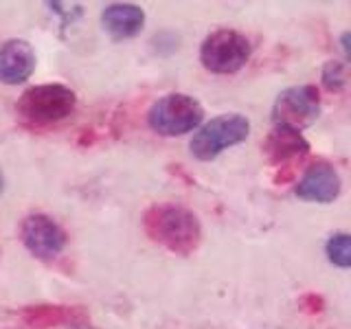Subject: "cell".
<instances>
[{
	"instance_id": "obj_1",
	"label": "cell",
	"mask_w": 351,
	"mask_h": 329,
	"mask_svg": "<svg viewBox=\"0 0 351 329\" xmlns=\"http://www.w3.org/2000/svg\"><path fill=\"white\" fill-rule=\"evenodd\" d=\"M145 228L158 244L178 255H189L200 244V222L197 217L176 204L154 206L145 213Z\"/></svg>"
},
{
	"instance_id": "obj_2",
	"label": "cell",
	"mask_w": 351,
	"mask_h": 329,
	"mask_svg": "<svg viewBox=\"0 0 351 329\" xmlns=\"http://www.w3.org/2000/svg\"><path fill=\"white\" fill-rule=\"evenodd\" d=\"M204 110L189 95L173 93L158 99L149 110V125L162 136H180L202 123Z\"/></svg>"
},
{
	"instance_id": "obj_3",
	"label": "cell",
	"mask_w": 351,
	"mask_h": 329,
	"mask_svg": "<svg viewBox=\"0 0 351 329\" xmlns=\"http://www.w3.org/2000/svg\"><path fill=\"white\" fill-rule=\"evenodd\" d=\"M248 132V119L237 112L215 117L195 132V136L191 138V154L197 160H213L219 151L246 141Z\"/></svg>"
},
{
	"instance_id": "obj_4",
	"label": "cell",
	"mask_w": 351,
	"mask_h": 329,
	"mask_svg": "<svg viewBox=\"0 0 351 329\" xmlns=\"http://www.w3.org/2000/svg\"><path fill=\"white\" fill-rule=\"evenodd\" d=\"M75 93L66 86H33L20 97L18 112L33 123H53V121H62L69 117L75 108Z\"/></svg>"
},
{
	"instance_id": "obj_5",
	"label": "cell",
	"mask_w": 351,
	"mask_h": 329,
	"mask_svg": "<svg viewBox=\"0 0 351 329\" xmlns=\"http://www.w3.org/2000/svg\"><path fill=\"white\" fill-rule=\"evenodd\" d=\"M250 58V42L237 31L219 29L211 33L200 49V60L211 73H237Z\"/></svg>"
},
{
	"instance_id": "obj_6",
	"label": "cell",
	"mask_w": 351,
	"mask_h": 329,
	"mask_svg": "<svg viewBox=\"0 0 351 329\" xmlns=\"http://www.w3.org/2000/svg\"><path fill=\"white\" fill-rule=\"evenodd\" d=\"M321 114V95L314 86H294L279 93L272 106V121L281 127L301 132Z\"/></svg>"
},
{
	"instance_id": "obj_7",
	"label": "cell",
	"mask_w": 351,
	"mask_h": 329,
	"mask_svg": "<svg viewBox=\"0 0 351 329\" xmlns=\"http://www.w3.org/2000/svg\"><path fill=\"white\" fill-rule=\"evenodd\" d=\"M22 241L36 257L51 259L66 246V233L47 215H29L22 222Z\"/></svg>"
},
{
	"instance_id": "obj_8",
	"label": "cell",
	"mask_w": 351,
	"mask_h": 329,
	"mask_svg": "<svg viewBox=\"0 0 351 329\" xmlns=\"http://www.w3.org/2000/svg\"><path fill=\"white\" fill-rule=\"evenodd\" d=\"M340 193V178L332 164L316 162L305 171L301 182L296 184V195L307 202H334Z\"/></svg>"
},
{
	"instance_id": "obj_9",
	"label": "cell",
	"mask_w": 351,
	"mask_h": 329,
	"mask_svg": "<svg viewBox=\"0 0 351 329\" xmlns=\"http://www.w3.org/2000/svg\"><path fill=\"white\" fill-rule=\"evenodd\" d=\"M36 69V53L25 40H9L0 47V80L5 84H22Z\"/></svg>"
},
{
	"instance_id": "obj_10",
	"label": "cell",
	"mask_w": 351,
	"mask_h": 329,
	"mask_svg": "<svg viewBox=\"0 0 351 329\" xmlns=\"http://www.w3.org/2000/svg\"><path fill=\"white\" fill-rule=\"evenodd\" d=\"M101 25L114 40H128V38H134L143 29V25H145V14H143V9L136 5L114 3L104 9Z\"/></svg>"
},
{
	"instance_id": "obj_11",
	"label": "cell",
	"mask_w": 351,
	"mask_h": 329,
	"mask_svg": "<svg viewBox=\"0 0 351 329\" xmlns=\"http://www.w3.org/2000/svg\"><path fill=\"white\" fill-rule=\"evenodd\" d=\"M307 149H310V143L301 136V132L281 125L274 127L268 134L266 143H263V151H266V156L272 164L299 158Z\"/></svg>"
},
{
	"instance_id": "obj_12",
	"label": "cell",
	"mask_w": 351,
	"mask_h": 329,
	"mask_svg": "<svg viewBox=\"0 0 351 329\" xmlns=\"http://www.w3.org/2000/svg\"><path fill=\"white\" fill-rule=\"evenodd\" d=\"M327 257L334 266L351 268V235L336 233L327 241Z\"/></svg>"
},
{
	"instance_id": "obj_13",
	"label": "cell",
	"mask_w": 351,
	"mask_h": 329,
	"mask_svg": "<svg viewBox=\"0 0 351 329\" xmlns=\"http://www.w3.org/2000/svg\"><path fill=\"white\" fill-rule=\"evenodd\" d=\"M345 82H347V71H345V66L340 62L332 60V62H327L323 66V84L329 88V90L338 93L340 88L345 86Z\"/></svg>"
},
{
	"instance_id": "obj_14",
	"label": "cell",
	"mask_w": 351,
	"mask_h": 329,
	"mask_svg": "<svg viewBox=\"0 0 351 329\" xmlns=\"http://www.w3.org/2000/svg\"><path fill=\"white\" fill-rule=\"evenodd\" d=\"M340 42H343V49H345L347 58L351 62V33H343V36H340Z\"/></svg>"
},
{
	"instance_id": "obj_15",
	"label": "cell",
	"mask_w": 351,
	"mask_h": 329,
	"mask_svg": "<svg viewBox=\"0 0 351 329\" xmlns=\"http://www.w3.org/2000/svg\"><path fill=\"white\" fill-rule=\"evenodd\" d=\"M51 7H53L55 14H64V11L60 9V5H58V3H51ZM80 14H82V9H75V11H71V16H69V18H77Z\"/></svg>"
},
{
	"instance_id": "obj_16",
	"label": "cell",
	"mask_w": 351,
	"mask_h": 329,
	"mask_svg": "<svg viewBox=\"0 0 351 329\" xmlns=\"http://www.w3.org/2000/svg\"><path fill=\"white\" fill-rule=\"evenodd\" d=\"M5 189V178H3V171H0V193H3Z\"/></svg>"
}]
</instances>
